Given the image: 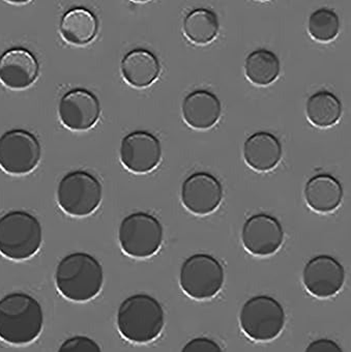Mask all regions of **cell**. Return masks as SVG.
Segmentation results:
<instances>
[{"mask_svg":"<svg viewBox=\"0 0 351 352\" xmlns=\"http://www.w3.org/2000/svg\"><path fill=\"white\" fill-rule=\"evenodd\" d=\"M44 327V311L25 292H12L0 300V340L22 346L38 339Z\"/></svg>","mask_w":351,"mask_h":352,"instance_id":"obj_1","label":"cell"},{"mask_svg":"<svg viewBox=\"0 0 351 352\" xmlns=\"http://www.w3.org/2000/svg\"><path fill=\"white\" fill-rule=\"evenodd\" d=\"M55 284L59 294L75 302L94 300L104 285V270L94 256L75 252L57 264Z\"/></svg>","mask_w":351,"mask_h":352,"instance_id":"obj_2","label":"cell"},{"mask_svg":"<svg viewBox=\"0 0 351 352\" xmlns=\"http://www.w3.org/2000/svg\"><path fill=\"white\" fill-rule=\"evenodd\" d=\"M120 335L136 344L155 341L165 327V312L159 300L147 294L129 296L120 304L116 317Z\"/></svg>","mask_w":351,"mask_h":352,"instance_id":"obj_3","label":"cell"},{"mask_svg":"<svg viewBox=\"0 0 351 352\" xmlns=\"http://www.w3.org/2000/svg\"><path fill=\"white\" fill-rule=\"evenodd\" d=\"M43 243L39 219L25 210H11L0 217V254L14 261L34 257Z\"/></svg>","mask_w":351,"mask_h":352,"instance_id":"obj_4","label":"cell"},{"mask_svg":"<svg viewBox=\"0 0 351 352\" xmlns=\"http://www.w3.org/2000/svg\"><path fill=\"white\" fill-rule=\"evenodd\" d=\"M56 197L63 212L74 218H85L100 208L103 185L90 172L75 170L61 179Z\"/></svg>","mask_w":351,"mask_h":352,"instance_id":"obj_5","label":"cell"},{"mask_svg":"<svg viewBox=\"0 0 351 352\" xmlns=\"http://www.w3.org/2000/svg\"><path fill=\"white\" fill-rule=\"evenodd\" d=\"M163 239V225L149 212L129 214L118 229V241L123 252L136 259L153 257L161 249Z\"/></svg>","mask_w":351,"mask_h":352,"instance_id":"obj_6","label":"cell"},{"mask_svg":"<svg viewBox=\"0 0 351 352\" xmlns=\"http://www.w3.org/2000/svg\"><path fill=\"white\" fill-rule=\"evenodd\" d=\"M224 282L223 265L209 254H194L182 262L180 285L193 300H211L221 292Z\"/></svg>","mask_w":351,"mask_h":352,"instance_id":"obj_7","label":"cell"},{"mask_svg":"<svg viewBox=\"0 0 351 352\" xmlns=\"http://www.w3.org/2000/svg\"><path fill=\"white\" fill-rule=\"evenodd\" d=\"M284 308L276 298L257 296L248 300L240 313V323L244 333L257 342L276 339L285 327Z\"/></svg>","mask_w":351,"mask_h":352,"instance_id":"obj_8","label":"cell"},{"mask_svg":"<svg viewBox=\"0 0 351 352\" xmlns=\"http://www.w3.org/2000/svg\"><path fill=\"white\" fill-rule=\"evenodd\" d=\"M38 137L24 129H13L0 136V169L14 176L28 175L42 159Z\"/></svg>","mask_w":351,"mask_h":352,"instance_id":"obj_9","label":"cell"},{"mask_svg":"<svg viewBox=\"0 0 351 352\" xmlns=\"http://www.w3.org/2000/svg\"><path fill=\"white\" fill-rule=\"evenodd\" d=\"M102 113L100 100L86 88H73L61 97L58 118L61 124L73 132H86L94 128Z\"/></svg>","mask_w":351,"mask_h":352,"instance_id":"obj_10","label":"cell"},{"mask_svg":"<svg viewBox=\"0 0 351 352\" xmlns=\"http://www.w3.org/2000/svg\"><path fill=\"white\" fill-rule=\"evenodd\" d=\"M223 197L221 182L209 172H195L189 175L182 185V206L196 216L213 214L221 206Z\"/></svg>","mask_w":351,"mask_h":352,"instance_id":"obj_11","label":"cell"},{"mask_svg":"<svg viewBox=\"0 0 351 352\" xmlns=\"http://www.w3.org/2000/svg\"><path fill=\"white\" fill-rule=\"evenodd\" d=\"M120 157L124 167L132 173H149L161 163V142L147 131H134L123 138Z\"/></svg>","mask_w":351,"mask_h":352,"instance_id":"obj_12","label":"cell"},{"mask_svg":"<svg viewBox=\"0 0 351 352\" xmlns=\"http://www.w3.org/2000/svg\"><path fill=\"white\" fill-rule=\"evenodd\" d=\"M303 282L307 292L315 298H332L344 285V267L332 256H315L304 267Z\"/></svg>","mask_w":351,"mask_h":352,"instance_id":"obj_13","label":"cell"},{"mask_svg":"<svg viewBox=\"0 0 351 352\" xmlns=\"http://www.w3.org/2000/svg\"><path fill=\"white\" fill-rule=\"evenodd\" d=\"M242 241L250 254L258 257L274 255L284 241L282 224L276 217L257 214L250 217L242 229Z\"/></svg>","mask_w":351,"mask_h":352,"instance_id":"obj_14","label":"cell"},{"mask_svg":"<svg viewBox=\"0 0 351 352\" xmlns=\"http://www.w3.org/2000/svg\"><path fill=\"white\" fill-rule=\"evenodd\" d=\"M40 76V63L28 49L12 48L0 55V83L11 91L32 87Z\"/></svg>","mask_w":351,"mask_h":352,"instance_id":"obj_15","label":"cell"},{"mask_svg":"<svg viewBox=\"0 0 351 352\" xmlns=\"http://www.w3.org/2000/svg\"><path fill=\"white\" fill-rule=\"evenodd\" d=\"M184 122L194 130H209L217 124L222 114V104L215 94L198 89L186 96L182 104Z\"/></svg>","mask_w":351,"mask_h":352,"instance_id":"obj_16","label":"cell"},{"mask_svg":"<svg viewBox=\"0 0 351 352\" xmlns=\"http://www.w3.org/2000/svg\"><path fill=\"white\" fill-rule=\"evenodd\" d=\"M282 143L270 132L254 133L244 143V159L251 169L268 172L275 169L282 159Z\"/></svg>","mask_w":351,"mask_h":352,"instance_id":"obj_17","label":"cell"},{"mask_svg":"<svg viewBox=\"0 0 351 352\" xmlns=\"http://www.w3.org/2000/svg\"><path fill=\"white\" fill-rule=\"evenodd\" d=\"M120 73L125 81L134 88L153 85L161 74V63L155 53L147 49H133L120 63Z\"/></svg>","mask_w":351,"mask_h":352,"instance_id":"obj_18","label":"cell"},{"mask_svg":"<svg viewBox=\"0 0 351 352\" xmlns=\"http://www.w3.org/2000/svg\"><path fill=\"white\" fill-rule=\"evenodd\" d=\"M304 195L312 210L318 214H330L342 204L344 191L334 176L321 173L312 176L306 183Z\"/></svg>","mask_w":351,"mask_h":352,"instance_id":"obj_19","label":"cell"},{"mask_svg":"<svg viewBox=\"0 0 351 352\" xmlns=\"http://www.w3.org/2000/svg\"><path fill=\"white\" fill-rule=\"evenodd\" d=\"M98 28V18L92 11L84 8H74L61 18L59 32L67 44L83 47L96 40Z\"/></svg>","mask_w":351,"mask_h":352,"instance_id":"obj_20","label":"cell"},{"mask_svg":"<svg viewBox=\"0 0 351 352\" xmlns=\"http://www.w3.org/2000/svg\"><path fill=\"white\" fill-rule=\"evenodd\" d=\"M182 32L192 44L206 46L213 43L219 34V18L211 10H193L184 17Z\"/></svg>","mask_w":351,"mask_h":352,"instance_id":"obj_21","label":"cell"},{"mask_svg":"<svg viewBox=\"0 0 351 352\" xmlns=\"http://www.w3.org/2000/svg\"><path fill=\"white\" fill-rule=\"evenodd\" d=\"M306 116L309 122L317 128H332L338 124L342 116V103L330 91H317L307 100Z\"/></svg>","mask_w":351,"mask_h":352,"instance_id":"obj_22","label":"cell"},{"mask_svg":"<svg viewBox=\"0 0 351 352\" xmlns=\"http://www.w3.org/2000/svg\"><path fill=\"white\" fill-rule=\"evenodd\" d=\"M280 72V59L268 49L253 51L246 58V77L254 85H270L278 79Z\"/></svg>","mask_w":351,"mask_h":352,"instance_id":"obj_23","label":"cell"},{"mask_svg":"<svg viewBox=\"0 0 351 352\" xmlns=\"http://www.w3.org/2000/svg\"><path fill=\"white\" fill-rule=\"evenodd\" d=\"M308 32L314 41L319 43H330L336 40L340 32L338 14L326 8L313 12L308 20Z\"/></svg>","mask_w":351,"mask_h":352,"instance_id":"obj_24","label":"cell"},{"mask_svg":"<svg viewBox=\"0 0 351 352\" xmlns=\"http://www.w3.org/2000/svg\"><path fill=\"white\" fill-rule=\"evenodd\" d=\"M57 352H102V349L92 338L74 336L65 340Z\"/></svg>","mask_w":351,"mask_h":352,"instance_id":"obj_25","label":"cell"},{"mask_svg":"<svg viewBox=\"0 0 351 352\" xmlns=\"http://www.w3.org/2000/svg\"><path fill=\"white\" fill-rule=\"evenodd\" d=\"M182 352H223L221 346L209 339V338L199 337L189 341L182 347Z\"/></svg>","mask_w":351,"mask_h":352,"instance_id":"obj_26","label":"cell"},{"mask_svg":"<svg viewBox=\"0 0 351 352\" xmlns=\"http://www.w3.org/2000/svg\"><path fill=\"white\" fill-rule=\"evenodd\" d=\"M305 352H343V349L334 340L318 339L311 342Z\"/></svg>","mask_w":351,"mask_h":352,"instance_id":"obj_27","label":"cell"}]
</instances>
